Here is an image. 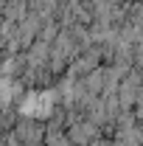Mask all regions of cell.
Here are the masks:
<instances>
[{
    "instance_id": "7a4b0ae2",
    "label": "cell",
    "mask_w": 143,
    "mask_h": 146,
    "mask_svg": "<svg viewBox=\"0 0 143 146\" xmlns=\"http://www.w3.org/2000/svg\"><path fill=\"white\" fill-rule=\"evenodd\" d=\"M3 93H9V87H6V84H0V101H3V98H6V96H3Z\"/></svg>"
},
{
    "instance_id": "6da1fadb",
    "label": "cell",
    "mask_w": 143,
    "mask_h": 146,
    "mask_svg": "<svg viewBox=\"0 0 143 146\" xmlns=\"http://www.w3.org/2000/svg\"><path fill=\"white\" fill-rule=\"evenodd\" d=\"M48 107H51V96H48V93H39V96H34V98H28L23 110L31 112V115H42Z\"/></svg>"
}]
</instances>
